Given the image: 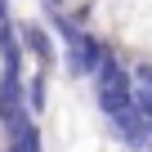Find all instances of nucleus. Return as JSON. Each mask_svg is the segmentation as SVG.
<instances>
[{
    "label": "nucleus",
    "instance_id": "obj_8",
    "mask_svg": "<svg viewBox=\"0 0 152 152\" xmlns=\"http://www.w3.org/2000/svg\"><path fill=\"white\" fill-rule=\"evenodd\" d=\"M36 152H40V148H36Z\"/></svg>",
    "mask_w": 152,
    "mask_h": 152
},
{
    "label": "nucleus",
    "instance_id": "obj_7",
    "mask_svg": "<svg viewBox=\"0 0 152 152\" xmlns=\"http://www.w3.org/2000/svg\"><path fill=\"white\" fill-rule=\"evenodd\" d=\"M143 90H148V94H152V81H148V85H143Z\"/></svg>",
    "mask_w": 152,
    "mask_h": 152
},
{
    "label": "nucleus",
    "instance_id": "obj_4",
    "mask_svg": "<svg viewBox=\"0 0 152 152\" xmlns=\"http://www.w3.org/2000/svg\"><path fill=\"white\" fill-rule=\"evenodd\" d=\"M14 31H18L23 54H31L40 67H54V58H58V40L49 36V27H45V23H18Z\"/></svg>",
    "mask_w": 152,
    "mask_h": 152
},
{
    "label": "nucleus",
    "instance_id": "obj_1",
    "mask_svg": "<svg viewBox=\"0 0 152 152\" xmlns=\"http://www.w3.org/2000/svg\"><path fill=\"white\" fill-rule=\"evenodd\" d=\"M45 27H49L54 40H58V54H63V63H67V76H72V81H90L107 45H103L81 18H72V14L58 9V5L45 9Z\"/></svg>",
    "mask_w": 152,
    "mask_h": 152
},
{
    "label": "nucleus",
    "instance_id": "obj_6",
    "mask_svg": "<svg viewBox=\"0 0 152 152\" xmlns=\"http://www.w3.org/2000/svg\"><path fill=\"white\" fill-rule=\"evenodd\" d=\"M23 103H27L31 116H40L49 107V67H36L31 81H23Z\"/></svg>",
    "mask_w": 152,
    "mask_h": 152
},
{
    "label": "nucleus",
    "instance_id": "obj_2",
    "mask_svg": "<svg viewBox=\"0 0 152 152\" xmlns=\"http://www.w3.org/2000/svg\"><path fill=\"white\" fill-rule=\"evenodd\" d=\"M90 81H94V103H99L103 116H112V112L134 103V76H130V67L121 63L116 49H103V58H99Z\"/></svg>",
    "mask_w": 152,
    "mask_h": 152
},
{
    "label": "nucleus",
    "instance_id": "obj_5",
    "mask_svg": "<svg viewBox=\"0 0 152 152\" xmlns=\"http://www.w3.org/2000/svg\"><path fill=\"white\" fill-rule=\"evenodd\" d=\"M107 121H112V130L121 134V148H125V152H143V148H148V121H143V112H139L134 103L121 107V112H112Z\"/></svg>",
    "mask_w": 152,
    "mask_h": 152
},
{
    "label": "nucleus",
    "instance_id": "obj_3",
    "mask_svg": "<svg viewBox=\"0 0 152 152\" xmlns=\"http://www.w3.org/2000/svg\"><path fill=\"white\" fill-rule=\"evenodd\" d=\"M116 36L134 45H152V0H112Z\"/></svg>",
    "mask_w": 152,
    "mask_h": 152
}]
</instances>
